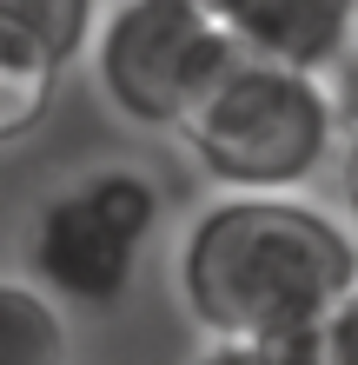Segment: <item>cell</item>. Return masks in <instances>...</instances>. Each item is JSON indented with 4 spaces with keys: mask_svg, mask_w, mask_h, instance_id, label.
Masks as SVG:
<instances>
[{
    "mask_svg": "<svg viewBox=\"0 0 358 365\" xmlns=\"http://www.w3.org/2000/svg\"><path fill=\"white\" fill-rule=\"evenodd\" d=\"M358 279V232L339 206L305 192H219L186 220L173 246V292L199 339L312 332Z\"/></svg>",
    "mask_w": 358,
    "mask_h": 365,
    "instance_id": "cell-1",
    "label": "cell"
},
{
    "mask_svg": "<svg viewBox=\"0 0 358 365\" xmlns=\"http://www.w3.org/2000/svg\"><path fill=\"white\" fill-rule=\"evenodd\" d=\"M179 140L219 192H305L339 160L345 113L325 73L239 53L199 100V113L179 126Z\"/></svg>",
    "mask_w": 358,
    "mask_h": 365,
    "instance_id": "cell-2",
    "label": "cell"
},
{
    "mask_svg": "<svg viewBox=\"0 0 358 365\" xmlns=\"http://www.w3.org/2000/svg\"><path fill=\"white\" fill-rule=\"evenodd\" d=\"M166 192L146 166H87L53 186L27 220V272L67 312H113L139 279L146 246L159 240Z\"/></svg>",
    "mask_w": 358,
    "mask_h": 365,
    "instance_id": "cell-3",
    "label": "cell"
},
{
    "mask_svg": "<svg viewBox=\"0 0 358 365\" xmlns=\"http://www.w3.org/2000/svg\"><path fill=\"white\" fill-rule=\"evenodd\" d=\"M233 60V27L199 0H113L87 47L100 100L139 133H179Z\"/></svg>",
    "mask_w": 358,
    "mask_h": 365,
    "instance_id": "cell-4",
    "label": "cell"
},
{
    "mask_svg": "<svg viewBox=\"0 0 358 365\" xmlns=\"http://www.w3.org/2000/svg\"><path fill=\"white\" fill-rule=\"evenodd\" d=\"M226 27L252 60L332 80L358 53V0H233Z\"/></svg>",
    "mask_w": 358,
    "mask_h": 365,
    "instance_id": "cell-5",
    "label": "cell"
},
{
    "mask_svg": "<svg viewBox=\"0 0 358 365\" xmlns=\"http://www.w3.org/2000/svg\"><path fill=\"white\" fill-rule=\"evenodd\" d=\"M107 0H0V67L67 80L93 47Z\"/></svg>",
    "mask_w": 358,
    "mask_h": 365,
    "instance_id": "cell-6",
    "label": "cell"
},
{
    "mask_svg": "<svg viewBox=\"0 0 358 365\" xmlns=\"http://www.w3.org/2000/svg\"><path fill=\"white\" fill-rule=\"evenodd\" d=\"M67 306L27 272H0V365H67Z\"/></svg>",
    "mask_w": 358,
    "mask_h": 365,
    "instance_id": "cell-7",
    "label": "cell"
},
{
    "mask_svg": "<svg viewBox=\"0 0 358 365\" xmlns=\"http://www.w3.org/2000/svg\"><path fill=\"white\" fill-rule=\"evenodd\" d=\"M53 87L60 80H40V73H14L0 67V146H14L20 133H33L53 106Z\"/></svg>",
    "mask_w": 358,
    "mask_h": 365,
    "instance_id": "cell-8",
    "label": "cell"
},
{
    "mask_svg": "<svg viewBox=\"0 0 358 365\" xmlns=\"http://www.w3.org/2000/svg\"><path fill=\"white\" fill-rule=\"evenodd\" d=\"M319 346L332 365H358V279H352V292L319 319Z\"/></svg>",
    "mask_w": 358,
    "mask_h": 365,
    "instance_id": "cell-9",
    "label": "cell"
},
{
    "mask_svg": "<svg viewBox=\"0 0 358 365\" xmlns=\"http://www.w3.org/2000/svg\"><path fill=\"white\" fill-rule=\"evenodd\" d=\"M332 173H339V212H345V226L358 232V126L339 140V160H332Z\"/></svg>",
    "mask_w": 358,
    "mask_h": 365,
    "instance_id": "cell-10",
    "label": "cell"
},
{
    "mask_svg": "<svg viewBox=\"0 0 358 365\" xmlns=\"http://www.w3.org/2000/svg\"><path fill=\"white\" fill-rule=\"evenodd\" d=\"M193 365H272L265 346H239V339H206L193 352Z\"/></svg>",
    "mask_w": 358,
    "mask_h": 365,
    "instance_id": "cell-11",
    "label": "cell"
},
{
    "mask_svg": "<svg viewBox=\"0 0 358 365\" xmlns=\"http://www.w3.org/2000/svg\"><path fill=\"white\" fill-rule=\"evenodd\" d=\"M199 7H206V14H219V20H226V7H233V0H199Z\"/></svg>",
    "mask_w": 358,
    "mask_h": 365,
    "instance_id": "cell-12",
    "label": "cell"
}]
</instances>
